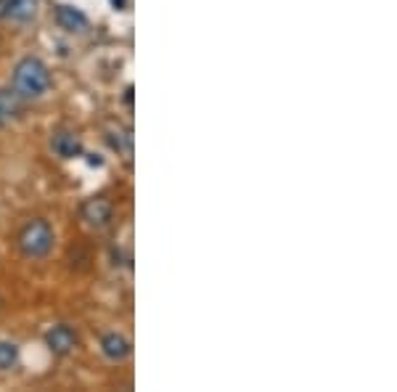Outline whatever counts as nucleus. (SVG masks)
<instances>
[{"label": "nucleus", "mask_w": 397, "mask_h": 392, "mask_svg": "<svg viewBox=\"0 0 397 392\" xmlns=\"http://www.w3.org/2000/svg\"><path fill=\"white\" fill-rule=\"evenodd\" d=\"M0 19H6V0H0Z\"/></svg>", "instance_id": "12"}, {"label": "nucleus", "mask_w": 397, "mask_h": 392, "mask_svg": "<svg viewBox=\"0 0 397 392\" xmlns=\"http://www.w3.org/2000/svg\"><path fill=\"white\" fill-rule=\"evenodd\" d=\"M19 250L25 257L29 260H43L48 257L50 250H53V241H56V234L50 228L48 220H29L22 231H19Z\"/></svg>", "instance_id": "2"}, {"label": "nucleus", "mask_w": 397, "mask_h": 392, "mask_svg": "<svg viewBox=\"0 0 397 392\" xmlns=\"http://www.w3.org/2000/svg\"><path fill=\"white\" fill-rule=\"evenodd\" d=\"M111 3V8H117V11H125L127 8V0H109Z\"/></svg>", "instance_id": "11"}, {"label": "nucleus", "mask_w": 397, "mask_h": 392, "mask_svg": "<svg viewBox=\"0 0 397 392\" xmlns=\"http://www.w3.org/2000/svg\"><path fill=\"white\" fill-rule=\"evenodd\" d=\"M40 0H6V16H11L13 22L27 24L37 16Z\"/></svg>", "instance_id": "9"}, {"label": "nucleus", "mask_w": 397, "mask_h": 392, "mask_svg": "<svg viewBox=\"0 0 397 392\" xmlns=\"http://www.w3.org/2000/svg\"><path fill=\"white\" fill-rule=\"evenodd\" d=\"M16 363H19V345L0 342V371H11Z\"/></svg>", "instance_id": "10"}, {"label": "nucleus", "mask_w": 397, "mask_h": 392, "mask_svg": "<svg viewBox=\"0 0 397 392\" xmlns=\"http://www.w3.org/2000/svg\"><path fill=\"white\" fill-rule=\"evenodd\" d=\"M22 104H25V98L13 88H0V128H6V125H11L13 119H19Z\"/></svg>", "instance_id": "5"}, {"label": "nucleus", "mask_w": 397, "mask_h": 392, "mask_svg": "<svg viewBox=\"0 0 397 392\" xmlns=\"http://www.w3.org/2000/svg\"><path fill=\"white\" fill-rule=\"evenodd\" d=\"M56 24H59L64 32H85L88 29V16H85L80 8H72V6H59L56 8Z\"/></svg>", "instance_id": "8"}, {"label": "nucleus", "mask_w": 397, "mask_h": 392, "mask_svg": "<svg viewBox=\"0 0 397 392\" xmlns=\"http://www.w3.org/2000/svg\"><path fill=\"white\" fill-rule=\"evenodd\" d=\"M101 353H104L109 360L120 363V360H125V358L130 356V339L120 332L104 334V339H101Z\"/></svg>", "instance_id": "6"}, {"label": "nucleus", "mask_w": 397, "mask_h": 392, "mask_svg": "<svg viewBox=\"0 0 397 392\" xmlns=\"http://www.w3.org/2000/svg\"><path fill=\"white\" fill-rule=\"evenodd\" d=\"M46 345H48L53 356H69L77 347V334H74L72 326L59 323V326H53V329L46 332Z\"/></svg>", "instance_id": "4"}, {"label": "nucleus", "mask_w": 397, "mask_h": 392, "mask_svg": "<svg viewBox=\"0 0 397 392\" xmlns=\"http://www.w3.org/2000/svg\"><path fill=\"white\" fill-rule=\"evenodd\" d=\"M50 88V69L48 64L37 56H25L13 67V90L25 101H35L46 95Z\"/></svg>", "instance_id": "1"}, {"label": "nucleus", "mask_w": 397, "mask_h": 392, "mask_svg": "<svg viewBox=\"0 0 397 392\" xmlns=\"http://www.w3.org/2000/svg\"><path fill=\"white\" fill-rule=\"evenodd\" d=\"M80 215H83V220L88 223L90 228H106L111 223V202L104 199V196H93V199H88V202L80 207Z\"/></svg>", "instance_id": "3"}, {"label": "nucleus", "mask_w": 397, "mask_h": 392, "mask_svg": "<svg viewBox=\"0 0 397 392\" xmlns=\"http://www.w3.org/2000/svg\"><path fill=\"white\" fill-rule=\"evenodd\" d=\"M50 149H53V154L61 156V159H74V156L83 154V143H80V138H77L74 133H67V130L53 133Z\"/></svg>", "instance_id": "7"}]
</instances>
